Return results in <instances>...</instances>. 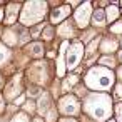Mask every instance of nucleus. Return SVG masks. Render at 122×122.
Returning <instances> with one entry per match:
<instances>
[{
	"label": "nucleus",
	"mask_w": 122,
	"mask_h": 122,
	"mask_svg": "<svg viewBox=\"0 0 122 122\" xmlns=\"http://www.w3.org/2000/svg\"><path fill=\"white\" fill-rule=\"evenodd\" d=\"M85 109H87V112L90 114L92 119H95L97 122H102V120L109 119L110 114H112L110 97L105 95V94H92L87 99Z\"/></svg>",
	"instance_id": "nucleus-1"
},
{
	"label": "nucleus",
	"mask_w": 122,
	"mask_h": 122,
	"mask_svg": "<svg viewBox=\"0 0 122 122\" xmlns=\"http://www.w3.org/2000/svg\"><path fill=\"white\" fill-rule=\"evenodd\" d=\"M85 82L90 89H97V90H107L114 85V74L104 67H94L89 70Z\"/></svg>",
	"instance_id": "nucleus-2"
},
{
	"label": "nucleus",
	"mask_w": 122,
	"mask_h": 122,
	"mask_svg": "<svg viewBox=\"0 0 122 122\" xmlns=\"http://www.w3.org/2000/svg\"><path fill=\"white\" fill-rule=\"evenodd\" d=\"M45 10H47V5L44 2H29L24 7V12L20 15V20H22V24H25V25L29 24L30 25L34 22L42 20L44 15H45Z\"/></svg>",
	"instance_id": "nucleus-3"
},
{
	"label": "nucleus",
	"mask_w": 122,
	"mask_h": 122,
	"mask_svg": "<svg viewBox=\"0 0 122 122\" xmlns=\"http://www.w3.org/2000/svg\"><path fill=\"white\" fill-rule=\"evenodd\" d=\"M82 55H84V47L80 42H75L69 47V52H67V69L69 70H74L77 67V64L82 60Z\"/></svg>",
	"instance_id": "nucleus-4"
},
{
	"label": "nucleus",
	"mask_w": 122,
	"mask_h": 122,
	"mask_svg": "<svg viewBox=\"0 0 122 122\" xmlns=\"http://www.w3.org/2000/svg\"><path fill=\"white\" fill-rule=\"evenodd\" d=\"M60 110L67 115H74V114L79 112V102L75 100L74 95H65L60 100Z\"/></svg>",
	"instance_id": "nucleus-5"
},
{
	"label": "nucleus",
	"mask_w": 122,
	"mask_h": 122,
	"mask_svg": "<svg viewBox=\"0 0 122 122\" xmlns=\"http://www.w3.org/2000/svg\"><path fill=\"white\" fill-rule=\"evenodd\" d=\"M89 17H90V4L85 2V4H82V5L77 9V12H75V20H77V24H79L80 27H85V25L89 24Z\"/></svg>",
	"instance_id": "nucleus-6"
},
{
	"label": "nucleus",
	"mask_w": 122,
	"mask_h": 122,
	"mask_svg": "<svg viewBox=\"0 0 122 122\" xmlns=\"http://www.w3.org/2000/svg\"><path fill=\"white\" fill-rule=\"evenodd\" d=\"M69 14H70V7H69V5L59 7V9H55V10L52 12V15H50V20H52L54 24H57V22H60L62 19H65Z\"/></svg>",
	"instance_id": "nucleus-7"
},
{
	"label": "nucleus",
	"mask_w": 122,
	"mask_h": 122,
	"mask_svg": "<svg viewBox=\"0 0 122 122\" xmlns=\"http://www.w3.org/2000/svg\"><path fill=\"white\" fill-rule=\"evenodd\" d=\"M27 50H29L30 55H34V57H42V55H44V47H42V44H39V42L30 44V45L27 47Z\"/></svg>",
	"instance_id": "nucleus-8"
},
{
	"label": "nucleus",
	"mask_w": 122,
	"mask_h": 122,
	"mask_svg": "<svg viewBox=\"0 0 122 122\" xmlns=\"http://www.w3.org/2000/svg\"><path fill=\"white\" fill-rule=\"evenodd\" d=\"M117 15H119V10H117V7H115V5L107 7V10H105V17L109 19V22H114V20L117 19Z\"/></svg>",
	"instance_id": "nucleus-9"
},
{
	"label": "nucleus",
	"mask_w": 122,
	"mask_h": 122,
	"mask_svg": "<svg viewBox=\"0 0 122 122\" xmlns=\"http://www.w3.org/2000/svg\"><path fill=\"white\" fill-rule=\"evenodd\" d=\"M49 105H50V100H49V97H47L45 94H42V97H40V100H39V110L44 114V112H47Z\"/></svg>",
	"instance_id": "nucleus-10"
},
{
	"label": "nucleus",
	"mask_w": 122,
	"mask_h": 122,
	"mask_svg": "<svg viewBox=\"0 0 122 122\" xmlns=\"http://www.w3.org/2000/svg\"><path fill=\"white\" fill-rule=\"evenodd\" d=\"M94 24H97V25H104L105 24V12L104 10H95V14H94Z\"/></svg>",
	"instance_id": "nucleus-11"
},
{
	"label": "nucleus",
	"mask_w": 122,
	"mask_h": 122,
	"mask_svg": "<svg viewBox=\"0 0 122 122\" xmlns=\"http://www.w3.org/2000/svg\"><path fill=\"white\" fill-rule=\"evenodd\" d=\"M17 12H19V5H9V17H7V24H12L14 19L17 17Z\"/></svg>",
	"instance_id": "nucleus-12"
},
{
	"label": "nucleus",
	"mask_w": 122,
	"mask_h": 122,
	"mask_svg": "<svg viewBox=\"0 0 122 122\" xmlns=\"http://www.w3.org/2000/svg\"><path fill=\"white\" fill-rule=\"evenodd\" d=\"M4 39H5L7 44H10V45H14V44L17 42V35H15L12 30H5V32H4Z\"/></svg>",
	"instance_id": "nucleus-13"
},
{
	"label": "nucleus",
	"mask_w": 122,
	"mask_h": 122,
	"mask_svg": "<svg viewBox=\"0 0 122 122\" xmlns=\"http://www.w3.org/2000/svg\"><path fill=\"white\" fill-rule=\"evenodd\" d=\"M9 55H10V52H9V49L0 42V64H4L7 59H9Z\"/></svg>",
	"instance_id": "nucleus-14"
},
{
	"label": "nucleus",
	"mask_w": 122,
	"mask_h": 122,
	"mask_svg": "<svg viewBox=\"0 0 122 122\" xmlns=\"http://www.w3.org/2000/svg\"><path fill=\"white\" fill-rule=\"evenodd\" d=\"M115 47H117V44L115 42H109V40H104V44H102V50L104 52H114L115 50Z\"/></svg>",
	"instance_id": "nucleus-15"
},
{
	"label": "nucleus",
	"mask_w": 122,
	"mask_h": 122,
	"mask_svg": "<svg viewBox=\"0 0 122 122\" xmlns=\"http://www.w3.org/2000/svg\"><path fill=\"white\" fill-rule=\"evenodd\" d=\"M59 34H60V35H64V37H67V35H72V27H70L69 24H64V25L59 29Z\"/></svg>",
	"instance_id": "nucleus-16"
},
{
	"label": "nucleus",
	"mask_w": 122,
	"mask_h": 122,
	"mask_svg": "<svg viewBox=\"0 0 122 122\" xmlns=\"http://www.w3.org/2000/svg\"><path fill=\"white\" fill-rule=\"evenodd\" d=\"M12 122H29V117H27V114H17L14 119H12Z\"/></svg>",
	"instance_id": "nucleus-17"
},
{
	"label": "nucleus",
	"mask_w": 122,
	"mask_h": 122,
	"mask_svg": "<svg viewBox=\"0 0 122 122\" xmlns=\"http://www.w3.org/2000/svg\"><path fill=\"white\" fill-rule=\"evenodd\" d=\"M104 65H109V67H114V59L112 57H102V60H100Z\"/></svg>",
	"instance_id": "nucleus-18"
},
{
	"label": "nucleus",
	"mask_w": 122,
	"mask_h": 122,
	"mask_svg": "<svg viewBox=\"0 0 122 122\" xmlns=\"http://www.w3.org/2000/svg\"><path fill=\"white\" fill-rule=\"evenodd\" d=\"M110 30H112L114 34H120V32H122V22L114 24V27H110Z\"/></svg>",
	"instance_id": "nucleus-19"
},
{
	"label": "nucleus",
	"mask_w": 122,
	"mask_h": 122,
	"mask_svg": "<svg viewBox=\"0 0 122 122\" xmlns=\"http://www.w3.org/2000/svg\"><path fill=\"white\" fill-rule=\"evenodd\" d=\"M115 114H117V120H119V122H122V102L115 107Z\"/></svg>",
	"instance_id": "nucleus-20"
},
{
	"label": "nucleus",
	"mask_w": 122,
	"mask_h": 122,
	"mask_svg": "<svg viewBox=\"0 0 122 122\" xmlns=\"http://www.w3.org/2000/svg\"><path fill=\"white\" fill-rule=\"evenodd\" d=\"M75 82H77V77H70V79H67V82H65V85H64V87H65V89H70Z\"/></svg>",
	"instance_id": "nucleus-21"
},
{
	"label": "nucleus",
	"mask_w": 122,
	"mask_h": 122,
	"mask_svg": "<svg viewBox=\"0 0 122 122\" xmlns=\"http://www.w3.org/2000/svg\"><path fill=\"white\" fill-rule=\"evenodd\" d=\"M115 95L122 100V85H117V89H115Z\"/></svg>",
	"instance_id": "nucleus-22"
},
{
	"label": "nucleus",
	"mask_w": 122,
	"mask_h": 122,
	"mask_svg": "<svg viewBox=\"0 0 122 122\" xmlns=\"http://www.w3.org/2000/svg\"><path fill=\"white\" fill-rule=\"evenodd\" d=\"M29 92H30L29 95H32V97H34V95H39V94H40V90H39V89H35V87H32V89H30Z\"/></svg>",
	"instance_id": "nucleus-23"
},
{
	"label": "nucleus",
	"mask_w": 122,
	"mask_h": 122,
	"mask_svg": "<svg viewBox=\"0 0 122 122\" xmlns=\"http://www.w3.org/2000/svg\"><path fill=\"white\" fill-rule=\"evenodd\" d=\"M44 35H45V39H50V37H52V29L49 27V29L45 30V34H44Z\"/></svg>",
	"instance_id": "nucleus-24"
},
{
	"label": "nucleus",
	"mask_w": 122,
	"mask_h": 122,
	"mask_svg": "<svg viewBox=\"0 0 122 122\" xmlns=\"http://www.w3.org/2000/svg\"><path fill=\"white\" fill-rule=\"evenodd\" d=\"M4 109H5V102H4V99H2V97H0V112H2Z\"/></svg>",
	"instance_id": "nucleus-25"
},
{
	"label": "nucleus",
	"mask_w": 122,
	"mask_h": 122,
	"mask_svg": "<svg viewBox=\"0 0 122 122\" xmlns=\"http://www.w3.org/2000/svg\"><path fill=\"white\" fill-rule=\"evenodd\" d=\"M39 32H40V27L34 29V30H32V35H34V37H37V35H39Z\"/></svg>",
	"instance_id": "nucleus-26"
},
{
	"label": "nucleus",
	"mask_w": 122,
	"mask_h": 122,
	"mask_svg": "<svg viewBox=\"0 0 122 122\" xmlns=\"http://www.w3.org/2000/svg\"><path fill=\"white\" fill-rule=\"evenodd\" d=\"M60 122H75V120H72V119H64V120H60Z\"/></svg>",
	"instance_id": "nucleus-27"
},
{
	"label": "nucleus",
	"mask_w": 122,
	"mask_h": 122,
	"mask_svg": "<svg viewBox=\"0 0 122 122\" xmlns=\"http://www.w3.org/2000/svg\"><path fill=\"white\" fill-rule=\"evenodd\" d=\"M119 77H120V79H122V67H120V69H119Z\"/></svg>",
	"instance_id": "nucleus-28"
},
{
	"label": "nucleus",
	"mask_w": 122,
	"mask_h": 122,
	"mask_svg": "<svg viewBox=\"0 0 122 122\" xmlns=\"http://www.w3.org/2000/svg\"><path fill=\"white\" fill-rule=\"evenodd\" d=\"M35 122H44V120L42 119H35Z\"/></svg>",
	"instance_id": "nucleus-29"
},
{
	"label": "nucleus",
	"mask_w": 122,
	"mask_h": 122,
	"mask_svg": "<svg viewBox=\"0 0 122 122\" xmlns=\"http://www.w3.org/2000/svg\"><path fill=\"white\" fill-rule=\"evenodd\" d=\"M119 57H120V60H122V52H120V54H119Z\"/></svg>",
	"instance_id": "nucleus-30"
},
{
	"label": "nucleus",
	"mask_w": 122,
	"mask_h": 122,
	"mask_svg": "<svg viewBox=\"0 0 122 122\" xmlns=\"http://www.w3.org/2000/svg\"><path fill=\"white\" fill-rule=\"evenodd\" d=\"M0 84H2V77H0Z\"/></svg>",
	"instance_id": "nucleus-31"
},
{
	"label": "nucleus",
	"mask_w": 122,
	"mask_h": 122,
	"mask_svg": "<svg viewBox=\"0 0 122 122\" xmlns=\"http://www.w3.org/2000/svg\"><path fill=\"white\" fill-rule=\"evenodd\" d=\"M109 122H115V120H109Z\"/></svg>",
	"instance_id": "nucleus-32"
}]
</instances>
